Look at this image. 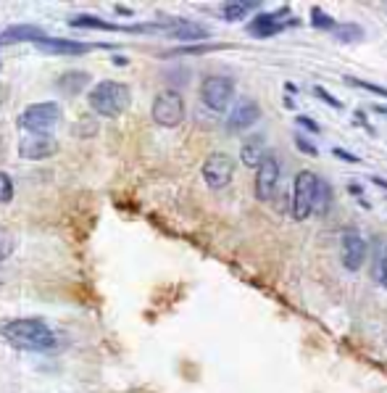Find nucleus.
Instances as JSON below:
<instances>
[{
  "mask_svg": "<svg viewBox=\"0 0 387 393\" xmlns=\"http://www.w3.org/2000/svg\"><path fill=\"white\" fill-rule=\"evenodd\" d=\"M0 335L21 351H45L56 346V333L42 320H11L0 327Z\"/></svg>",
  "mask_w": 387,
  "mask_h": 393,
  "instance_id": "obj_1",
  "label": "nucleus"
},
{
  "mask_svg": "<svg viewBox=\"0 0 387 393\" xmlns=\"http://www.w3.org/2000/svg\"><path fill=\"white\" fill-rule=\"evenodd\" d=\"M87 103L95 114L106 116V119H113V116H121V114L129 109V103H132V90H129L124 82L103 80L90 90Z\"/></svg>",
  "mask_w": 387,
  "mask_h": 393,
  "instance_id": "obj_2",
  "label": "nucleus"
},
{
  "mask_svg": "<svg viewBox=\"0 0 387 393\" xmlns=\"http://www.w3.org/2000/svg\"><path fill=\"white\" fill-rule=\"evenodd\" d=\"M319 185H321V180L311 169H303L295 174V180H293V195H290V214H293V219L303 222V219H308L314 214Z\"/></svg>",
  "mask_w": 387,
  "mask_h": 393,
  "instance_id": "obj_3",
  "label": "nucleus"
},
{
  "mask_svg": "<svg viewBox=\"0 0 387 393\" xmlns=\"http://www.w3.org/2000/svg\"><path fill=\"white\" fill-rule=\"evenodd\" d=\"M63 119V109L56 101L35 103L30 109H24L19 116V127L32 135H50V130Z\"/></svg>",
  "mask_w": 387,
  "mask_h": 393,
  "instance_id": "obj_4",
  "label": "nucleus"
},
{
  "mask_svg": "<svg viewBox=\"0 0 387 393\" xmlns=\"http://www.w3.org/2000/svg\"><path fill=\"white\" fill-rule=\"evenodd\" d=\"M150 116L159 127H166V130H174L185 121V98L182 92L177 90H161L153 101V109H150Z\"/></svg>",
  "mask_w": 387,
  "mask_h": 393,
  "instance_id": "obj_5",
  "label": "nucleus"
},
{
  "mask_svg": "<svg viewBox=\"0 0 387 393\" xmlns=\"http://www.w3.org/2000/svg\"><path fill=\"white\" fill-rule=\"evenodd\" d=\"M232 98H235V80L227 74H211L200 85V101L211 111H227Z\"/></svg>",
  "mask_w": 387,
  "mask_h": 393,
  "instance_id": "obj_6",
  "label": "nucleus"
},
{
  "mask_svg": "<svg viewBox=\"0 0 387 393\" xmlns=\"http://www.w3.org/2000/svg\"><path fill=\"white\" fill-rule=\"evenodd\" d=\"M232 177H235V159L229 153L216 151L203 162V180L214 191L227 188L229 182H232Z\"/></svg>",
  "mask_w": 387,
  "mask_h": 393,
  "instance_id": "obj_7",
  "label": "nucleus"
},
{
  "mask_svg": "<svg viewBox=\"0 0 387 393\" xmlns=\"http://www.w3.org/2000/svg\"><path fill=\"white\" fill-rule=\"evenodd\" d=\"M279 177H282V167H279V159L274 153H269L264 164L256 169V198L258 201L269 203L274 195H277L279 188Z\"/></svg>",
  "mask_w": 387,
  "mask_h": 393,
  "instance_id": "obj_8",
  "label": "nucleus"
},
{
  "mask_svg": "<svg viewBox=\"0 0 387 393\" xmlns=\"http://www.w3.org/2000/svg\"><path fill=\"white\" fill-rule=\"evenodd\" d=\"M367 241L358 235L356 230H345L343 232V241H340V259H343V267L348 272H358L364 262H367Z\"/></svg>",
  "mask_w": 387,
  "mask_h": 393,
  "instance_id": "obj_9",
  "label": "nucleus"
},
{
  "mask_svg": "<svg viewBox=\"0 0 387 393\" xmlns=\"http://www.w3.org/2000/svg\"><path fill=\"white\" fill-rule=\"evenodd\" d=\"M56 151H59V143L50 135H32V132H27L19 143V156L30 159V162L50 159V156H56Z\"/></svg>",
  "mask_w": 387,
  "mask_h": 393,
  "instance_id": "obj_10",
  "label": "nucleus"
},
{
  "mask_svg": "<svg viewBox=\"0 0 387 393\" xmlns=\"http://www.w3.org/2000/svg\"><path fill=\"white\" fill-rule=\"evenodd\" d=\"M261 119V106H258L253 98H240L235 103V109L229 114L227 119V130L229 132H242V130H250L256 121Z\"/></svg>",
  "mask_w": 387,
  "mask_h": 393,
  "instance_id": "obj_11",
  "label": "nucleus"
},
{
  "mask_svg": "<svg viewBox=\"0 0 387 393\" xmlns=\"http://www.w3.org/2000/svg\"><path fill=\"white\" fill-rule=\"evenodd\" d=\"M290 19V11H282V13H261L258 19H253L248 24V32L253 35V37H274V35H279L282 30H288V27H293L295 21H285Z\"/></svg>",
  "mask_w": 387,
  "mask_h": 393,
  "instance_id": "obj_12",
  "label": "nucleus"
},
{
  "mask_svg": "<svg viewBox=\"0 0 387 393\" xmlns=\"http://www.w3.org/2000/svg\"><path fill=\"white\" fill-rule=\"evenodd\" d=\"M42 53H50V56H82V53L95 51L98 45H90V42L80 40H63V37H42V40L35 42Z\"/></svg>",
  "mask_w": 387,
  "mask_h": 393,
  "instance_id": "obj_13",
  "label": "nucleus"
},
{
  "mask_svg": "<svg viewBox=\"0 0 387 393\" xmlns=\"http://www.w3.org/2000/svg\"><path fill=\"white\" fill-rule=\"evenodd\" d=\"M171 27H169V35L171 40H185V42H198V40H209L211 32L206 27H200L195 21H188V19H169Z\"/></svg>",
  "mask_w": 387,
  "mask_h": 393,
  "instance_id": "obj_14",
  "label": "nucleus"
},
{
  "mask_svg": "<svg viewBox=\"0 0 387 393\" xmlns=\"http://www.w3.org/2000/svg\"><path fill=\"white\" fill-rule=\"evenodd\" d=\"M45 37L42 27H35V24H16V27H8V30L0 35V45H8V42H37Z\"/></svg>",
  "mask_w": 387,
  "mask_h": 393,
  "instance_id": "obj_15",
  "label": "nucleus"
},
{
  "mask_svg": "<svg viewBox=\"0 0 387 393\" xmlns=\"http://www.w3.org/2000/svg\"><path fill=\"white\" fill-rule=\"evenodd\" d=\"M266 156L269 153L261 140H245L240 148V162H242V167H250V169H258Z\"/></svg>",
  "mask_w": 387,
  "mask_h": 393,
  "instance_id": "obj_16",
  "label": "nucleus"
},
{
  "mask_svg": "<svg viewBox=\"0 0 387 393\" xmlns=\"http://www.w3.org/2000/svg\"><path fill=\"white\" fill-rule=\"evenodd\" d=\"M87 82H90L87 71H66V74H61L56 85H59V90L69 92V95H77V92H82L87 87Z\"/></svg>",
  "mask_w": 387,
  "mask_h": 393,
  "instance_id": "obj_17",
  "label": "nucleus"
},
{
  "mask_svg": "<svg viewBox=\"0 0 387 393\" xmlns=\"http://www.w3.org/2000/svg\"><path fill=\"white\" fill-rule=\"evenodd\" d=\"M258 3H248V0H238V3H227L224 8H221V13H224V19L227 21H240L245 19L250 11H256Z\"/></svg>",
  "mask_w": 387,
  "mask_h": 393,
  "instance_id": "obj_18",
  "label": "nucleus"
},
{
  "mask_svg": "<svg viewBox=\"0 0 387 393\" xmlns=\"http://www.w3.org/2000/svg\"><path fill=\"white\" fill-rule=\"evenodd\" d=\"M311 24H314L317 30H332V32L338 30V21L332 19L327 11L319 8V6H314V8H311Z\"/></svg>",
  "mask_w": 387,
  "mask_h": 393,
  "instance_id": "obj_19",
  "label": "nucleus"
},
{
  "mask_svg": "<svg viewBox=\"0 0 387 393\" xmlns=\"http://www.w3.org/2000/svg\"><path fill=\"white\" fill-rule=\"evenodd\" d=\"M335 37L340 42H356V40H364V30L356 27V24H343V27L335 30Z\"/></svg>",
  "mask_w": 387,
  "mask_h": 393,
  "instance_id": "obj_20",
  "label": "nucleus"
},
{
  "mask_svg": "<svg viewBox=\"0 0 387 393\" xmlns=\"http://www.w3.org/2000/svg\"><path fill=\"white\" fill-rule=\"evenodd\" d=\"M13 235H11V230H6L3 224H0V262H6L11 253H13Z\"/></svg>",
  "mask_w": 387,
  "mask_h": 393,
  "instance_id": "obj_21",
  "label": "nucleus"
},
{
  "mask_svg": "<svg viewBox=\"0 0 387 393\" xmlns=\"http://www.w3.org/2000/svg\"><path fill=\"white\" fill-rule=\"evenodd\" d=\"M343 82L353 85V87H364V90L374 92V95H382V98H387V87H382V85H374V82H367V80H356V77H345Z\"/></svg>",
  "mask_w": 387,
  "mask_h": 393,
  "instance_id": "obj_22",
  "label": "nucleus"
},
{
  "mask_svg": "<svg viewBox=\"0 0 387 393\" xmlns=\"http://www.w3.org/2000/svg\"><path fill=\"white\" fill-rule=\"evenodd\" d=\"M13 198V180L6 171H0V203H8Z\"/></svg>",
  "mask_w": 387,
  "mask_h": 393,
  "instance_id": "obj_23",
  "label": "nucleus"
},
{
  "mask_svg": "<svg viewBox=\"0 0 387 393\" xmlns=\"http://www.w3.org/2000/svg\"><path fill=\"white\" fill-rule=\"evenodd\" d=\"M314 95H317V98H321V101L327 103V106H332V109H343V103L338 101V98H335V95H332V92L327 90V87H321V85H314Z\"/></svg>",
  "mask_w": 387,
  "mask_h": 393,
  "instance_id": "obj_24",
  "label": "nucleus"
},
{
  "mask_svg": "<svg viewBox=\"0 0 387 393\" xmlns=\"http://www.w3.org/2000/svg\"><path fill=\"white\" fill-rule=\"evenodd\" d=\"M295 148H298V151H303L306 156H319L317 145H314L311 140H306V138H300V135H295Z\"/></svg>",
  "mask_w": 387,
  "mask_h": 393,
  "instance_id": "obj_25",
  "label": "nucleus"
},
{
  "mask_svg": "<svg viewBox=\"0 0 387 393\" xmlns=\"http://www.w3.org/2000/svg\"><path fill=\"white\" fill-rule=\"evenodd\" d=\"M295 124H300V130H308V132H314V135H319V132H321V127H319L317 121L311 119V116H303V114H300L298 119H295Z\"/></svg>",
  "mask_w": 387,
  "mask_h": 393,
  "instance_id": "obj_26",
  "label": "nucleus"
},
{
  "mask_svg": "<svg viewBox=\"0 0 387 393\" xmlns=\"http://www.w3.org/2000/svg\"><path fill=\"white\" fill-rule=\"evenodd\" d=\"M335 156H338V159H343V162H350V164H358L361 162V159H358V156H353V153L350 151H345V148H335Z\"/></svg>",
  "mask_w": 387,
  "mask_h": 393,
  "instance_id": "obj_27",
  "label": "nucleus"
},
{
  "mask_svg": "<svg viewBox=\"0 0 387 393\" xmlns=\"http://www.w3.org/2000/svg\"><path fill=\"white\" fill-rule=\"evenodd\" d=\"M214 51V45H195V48H179L174 53H209Z\"/></svg>",
  "mask_w": 387,
  "mask_h": 393,
  "instance_id": "obj_28",
  "label": "nucleus"
},
{
  "mask_svg": "<svg viewBox=\"0 0 387 393\" xmlns=\"http://www.w3.org/2000/svg\"><path fill=\"white\" fill-rule=\"evenodd\" d=\"M348 193H350V195H356L358 201H361V198H364V188H361V185H358V182H350V185H348Z\"/></svg>",
  "mask_w": 387,
  "mask_h": 393,
  "instance_id": "obj_29",
  "label": "nucleus"
},
{
  "mask_svg": "<svg viewBox=\"0 0 387 393\" xmlns=\"http://www.w3.org/2000/svg\"><path fill=\"white\" fill-rule=\"evenodd\" d=\"M379 280L387 285V246H385V253H382V274H379Z\"/></svg>",
  "mask_w": 387,
  "mask_h": 393,
  "instance_id": "obj_30",
  "label": "nucleus"
},
{
  "mask_svg": "<svg viewBox=\"0 0 387 393\" xmlns=\"http://www.w3.org/2000/svg\"><path fill=\"white\" fill-rule=\"evenodd\" d=\"M371 182H374V185H379L382 191H387V180H382V177H371Z\"/></svg>",
  "mask_w": 387,
  "mask_h": 393,
  "instance_id": "obj_31",
  "label": "nucleus"
},
{
  "mask_svg": "<svg viewBox=\"0 0 387 393\" xmlns=\"http://www.w3.org/2000/svg\"><path fill=\"white\" fill-rule=\"evenodd\" d=\"M113 64H116V66H124V64H127V59H124V56H119V59H113Z\"/></svg>",
  "mask_w": 387,
  "mask_h": 393,
  "instance_id": "obj_32",
  "label": "nucleus"
},
{
  "mask_svg": "<svg viewBox=\"0 0 387 393\" xmlns=\"http://www.w3.org/2000/svg\"><path fill=\"white\" fill-rule=\"evenodd\" d=\"M374 111H377V114H387V106H374Z\"/></svg>",
  "mask_w": 387,
  "mask_h": 393,
  "instance_id": "obj_33",
  "label": "nucleus"
}]
</instances>
